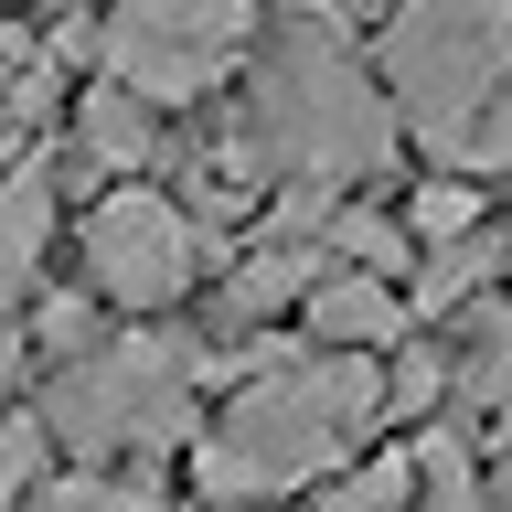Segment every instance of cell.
Returning a JSON list of instances; mask_svg holds the SVG:
<instances>
[{
	"label": "cell",
	"mask_w": 512,
	"mask_h": 512,
	"mask_svg": "<svg viewBox=\"0 0 512 512\" xmlns=\"http://www.w3.org/2000/svg\"><path fill=\"white\" fill-rule=\"evenodd\" d=\"M384 427V363L363 352L267 342L235 363L214 427H192V491L203 502H278L310 480L352 470V448Z\"/></svg>",
	"instance_id": "1"
},
{
	"label": "cell",
	"mask_w": 512,
	"mask_h": 512,
	"mask_svg": "<svg viewBox=\"0 0 512 512\" xmlns=\"http://www.w3.org/2000/svg\"><path fill=\"white\" fill-rule=\"evenodd\" d=\"M246 139H256V160H267L278 192L352 203L374 171H395L406 128H395L384 86L363 75L342 11H320V22H278L246 54Z\"/></svg>",
	"instance_id": "2"
},
{
	"label": "cell",
	"mask_w": 512,
	"mask_h": 512,
	"mask_svg": "<svg viewBox=\"0 0 512 512\" xmlns=\"http://www.w3.org/2000/svg\"><path fill=\"white\" fill-rule=\"evenodd\" d=\"M192 384H203V352L182 331H118V342H86L43 384V438L96 459V470H128V459H171L192 438Z\"/></svg>",
	"instance_id": "3"
},
{
	"label": "cell",
	"mask_w": 512,
	"mask_h": 512,
	"mask_svg": "<svg viewBox=\"0 0 512 512\" xmlns=\"http://www.w3.org/2000/svg\"><path fill=\"white\" fill-rule=\"evenodd\" d=\"M384 107L438 160L470 150V128L512 96V0H395L384 22Z\"/></svg>",
	"instance_id": "4"
},
{
	"label": "cell",
	"mask_w": 512,
	"mask_h": 512,
	"mask_svg": "<svg viewBox=\"0 0 512 512\" xmlns=\"http://www.w3.org/2000/svg\"><path fill=\"white\" fill-rule=\"evenodd\" d=\"M256 54V0H107L96 22V86L139 107H192Z\"/></svg>",
	"instance_id": "5"
},
{
	"label": "cell",
	"mask_w": 512,
	"mask_h": 512,
	"mask_svg": "<svg viewBox=\"0 0 512 512\" xmlns=\"http://www.w3.org/2000/svg\"><path fill=\"white\" fill-rule=\"evenodd\" d=\"M203 278V224L150 182H118L86 203V299H118V310H171Z\"/></svg>",
	"instance_id": "6"
},
{
	"label": "cell",
	"mask_w": 512,
	"mask_h": 512,
	"mask_svg": "<svg viewBox=\"0 0 512 512\" xmlns=\"http://www.w3.org/2000/svg\"><path fill=\"white\" fill-rule=\"evenodd\" d=\"M299 331H310V352H395L406 342V288H384V278H352V267H331V278L299 299Z\"/></svg>",
	"instance_id": "7"
},
{
	"label": "cell",
	"mask_w": 512,
	"mask_h": 512,
	"mask_svg": "<svg viewBox=\"0 0 512 512\" xmlns=\"http://www.w3.org/2000/svg\"><path fill=\"white\" fill-rule=\"evenodd\" d=\"M43 256H54V182H43V160L0 182V320L32 310V288H43Z\"/></svg>",
	"instance_id": "8"
},
{
	"label": "cell",
	"mask_w": 512,
	"mask_h": 512,
	"mask_svg": "<svg viewBox=\"0 0 512 512\" xmlns=\"http://www.w3.org/2000/svg\"><path fill=\"white\" fill-rule=\"evenodd\" d=\"M75 150L96 171H160V107H139L128 86H86L75 96Z\"/></svg>",
	"instance_id": "9"
},
{
	"label": "cell",
	"mask_w": 512,
	"mask_h": 512,
	"mask_svg": "<svg viewBox=\"0 0 512 512\" xmlns=\"http://www.w3.org/2000/svg\"><path fill=\"white\" fill-rule=\"evenodd\" d=\"M320 278H331L320 246H256L246 267L224 278V320H267V310H288V299H310Z\"/></svg>",
	"instance_id": "10"
},
{
	"label": "cell",
	"mask_w": 512,
	"mask_h": 512,
	"mask_svg": "<svg viewBox=\"0 0 512 512\" xmlns=\"http://www.w3.org/2000/svg\"><path fill=\"white\" fill-rule=\"evenodd\" d=\"M320 267H352V278H384V288H395V267H416V246H406V224H395V214L331 203V224H320Z\"/></svg>",
	"instance_id": "11"
},
{
	"label": "cell",
	"mask_w": 512,
	"mask_h": 512,
	"mask_svg": "<svg viewBox=\"0 0 512 512\" xmlns=\"http://www.w3.org/2000/svg\"><path fill=\"white\" fill-rule=\"evenodd\" d=\"M491 267H502V235H459V246H427V256H416V288H406V320L459 310L470 288H491Z\"/></svg>",
	"instance_id": "12"
},
{
	"label": "cell",
	"mask_w": 512,
	"mask_h": 512,
	"mask_svg": "<svg viewBox=\"0 0 512 512\" xmlns=\"http://www.w3.org/2000/svg\"><path fill=\"white\" fill-rule=\"evenodd\" d=\"M448 395L459 406H512V299H491L470 320V342L448 352Z\"/></svg>",
	"instance_id": "13"
},
{
	"label": "cell",
	"mask_w": 512,
	"mask_h": 512,
	"mask_svg": "<svg viewBox=\"0 0 512 512\" xmlns=\"http://www.w3.org/2000/svg\"><path fill=\"white\" fill-rule=\"evenodd\" d=\"M182 171H192V203H182L192 224H203V214H246V203H267V160H256V139H214V150H192Z\"/></svg>",
	"instance_id": "14"
},
{
	"label": "cell",
	"mask_w": 512,
	"mask_h": 512,
	"mask_svg": "<svg viewBox=\"0 0 512 512\" xmlns=\"http://www.w3.org/2000/svg\"><path fill=\"white\" fill-rule=\"evenodd\" d=\"M406 502H416V448H374L320 480V512H406Z\"/></svg>",
	"instance_id": "15"
},
{
	"label": "cell",
	"mask_w": 512,
	"mask_h": 512,
	"mask_svg": "<svg viewBox=\"0 0 512 512\" xmlns=\"http://www.w3.org/2000/svg\"><path fill=\"white\" fill-rule=\"evenodd\" d=\"M459 235H480V192L459 171H427L406 192V246H459Z\"/></svg>",
	"instance_id": "16"
},
{
	"label": "cell",
	"mask_w": 512,
	"mask_h": 512,
	"mask_svg": "<svg viewBox=\"0 0 512 512\" xmlns=\"http://www.w3.org/2000/svg\"><path fill=\"white\" fill-rule=\"evenodd\" d=\"M416 512H491V491H480L470 448L459 438H427L416 448Z\"/></svg>",
	"instance_id": "17"
},
{
	"label": "cell",
	"mask_w": 512,
	"mask_h": 512,
	"mask_svg": "<svg viewBox=\"0 0 512 512\" xmlns=\"http://www.w3.org/2000/svg\"><path fill=\"white\" fill-rule=\"evenodd\" d=\"M448 406V352L438 342H395V363H384V416L406 427V416H438Z\"/></svg>",
	"instance_id": "18"
},
{
	"label": "cell",
	"mask_w": 512,
	"mask_h": 512,
	"mask_svg": "<svg viewBox=\"0 0 512 512\" xmlns=\"http://www.w3.org/2000/svg\"><path fill=\"white\" fill-rule=\"evenodd\" d=\"M43 480H54V438H43V416H11L0 427V512H22Z\"/></svg>",
	"instance_id": "19"
},
{
	"label": "cell",
	"mask_w": 512,
	"mask_h": 512,
	"mask_svg": "<svg viewBox=\"0 0 512 512\" xmlns=\"http://www.w3.org/2000/svg\"><path fill=\"white\" fill-rule=\"evenodd\" d=\"M32 331H43V352H64V363H75V352H86V331H96V299H86V288H54V299L32 288Z\"/></svg>",
	"instance_id": "20"
},
{
	"label": "cell",
	"mask_w": 512,
	"mask_h": 512,
	"mask_svg": "<svg viewBox=\"0 0 512 512\" xmlns=\"http://www.w3.org/2000/svg\"><path fill=\"white\" fill-rule=\"evenodd\" d=\"M459 171H502V182H512V96H502V107H491V118L470 128V150H459Z\"/></svg>",
	"instance_id": "21"
},
{
	"label": "cell",
	"mask_w": 512,
	"mask_h": 512,
	"mask_svg": "<svg viewBox=\"0 0 512 512\" xmlns=\"http://www.w3.org/2000/svg\"><path fill=\"white\" fill-rule=\"evenodd\" d=\"M0 395H11V342H0Z\"/></svg>",
	"instance_id": "22"
}]
</instances>
